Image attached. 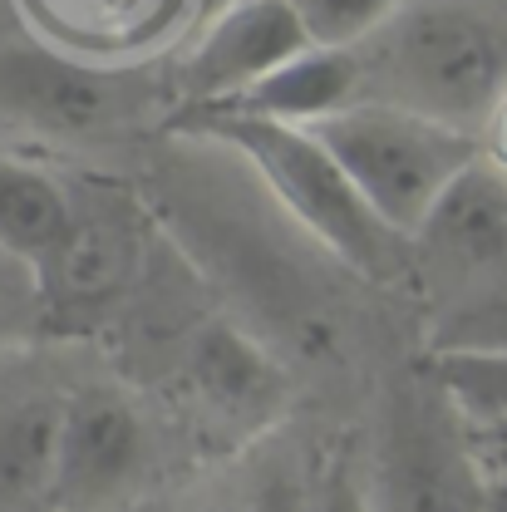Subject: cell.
<instances>
[{
    "label": "cell",
    "instance_id": "6da1fadb",
    "mask_svg": "<svg viewBox=\"0 0 507 512\" xmlns=\"http://www.w3.org/2000/svg\"><path fill=\"white\" fill-rule=\"evenodd\" d=\"M188 128L222 143V148H232L261 178V188L296 217V227L306 237H316L320 247L335 261H345L350 271L384 281L389 271L404 266L409 237H399L360 197L350 173L316 138V128L242 114V109H227V104L188 109Z\"/></svg>",
    "mask_w": 507,
    "mask_h": 512
},
{
    "label": "cell",
    "instance_id": "7a4b0ae2",
    "mask_svg": "<svg viewBox=\"0 0 507 512\" xmlns=\"http://www.w3.org/2000/svg\"><path fill=\"white\" fill-rule=\"evenodd\" d=\"M365 99L478 133L507 94V35L458 0L404 5L360 50Z\"/></svg>",
    "mask_w": 507,
    "mask_h": 512
},
{
    "label": "cell",
    "instance_id": "3957f363",
    "mask_svg": "<svg viewBox=\"0 0 507 512\" xmlns=\"http://www.w3.org/2000/svg\"><path fill=\"white\" fill-rule=\"evenodd\" d=\"M316 138L350 173L360 197L409 242L429 222L439 197L483 158L478 133L448 128L384 99H355L350 109L320 119Z\"/></svg>",
    "mask_w": 507,
    "mask_h": 512
},
{
    "label": "cell",
    "instance_id": "277c9868",
    "mask_svg": "<svg viewBox=\"0 0 507 512\" xmlns=\"http://www.w3.org/2000/svg\"><path fill=\"white\" fill-rule=\"evenodd\" d=\"M468 409L434 375L404 384L365 463L370 512H488L483 453Z\"/></svg>",
    "mask_w": 507,
    "mask_h": 512
},
{
    "label": "cell",
    "instance_id": "5b68a950",
    "mask_svg": "<svg viewBox=\"0 0 507 512\" xmlns=\"http://www.w3.org/2000/svg\"><path fill=\"white\" fill-rule=\"evenodd\" d=\"M178 389L202 444L252 453L276 434L291 404L286 365L232 320L197 325L178 365Z\"/></svg>",
    "mask_w": 507,
    "mask_h": 512
},
{
    "label": "cell",
    "instance_id": "8992f818",
    "mask_svg": "<svg viewBox=\"0 0 507 512\" xmlns=\"http://www.w3.org/2000/svg\"><path fill=\"white\" fill-rule=\"evenodd\" d=\"M153 478V429L114 384H74L64 399L50 512H109L143 503Z\"/></svg>",
    "mask_w": 507,
    "mask_h": 512
},
{
    "label": "cell",
    "instance_id": "52a82bcc",
    "mask_svg": "<svg viewBox=\"0 0 507 512\" xmlns=\"http://www.w3.org/2000/svg\"><path fill=\"white\" fill-rule=\"evenodd\" d=\"M301 50H311V35L286 0H237L202 30L178 69V84L188 109L232 104Z\"/></svg>",
    "mask_w": 507,
    "mask_h": 512
},
{
    "label": "cell",
    "instance_id": "ba28073f",
    "mask_svg": "<svg viewBox=\"0 0 507 512\" xmlns=\"http://www.w3.org/2000/svg\"><path fill=\"white\" fill-rule=\"evenodd\" d=\"M69 389L20 355H0V512H50Z\"/></svg>",
    "mask_w": 507,
    "mask_h": 512
},
{
    "label": "cell",
    "instance_id": "9c48e42d",
    "mask_svg": "<svg viewBox=\"0 0 507 512\" xmlns=\"http://www.w3.org/2000/svg\"><path fill=\"white\" fill-rule=\"evenodd\" d=\"M414 247L439 271L478 281L507 276V173L478 158L453 188L439 197L429 222L414 232Z\"/></svg>",
    "mask_w": 507,
    "mask_h": 512
},
{
    "label": "cell",
    "instance_id": "30bf717a",
    "mask_svg": "<svg viewBox=\"0 0 507 512\" xmlns=\"http://www.w3.org/2000/svg\"><path fill=\"white\" fill-rule=\"evenodd\" d=\"M5 94L35 124L84 133V128H99L104 119H114V109H119V74H109L99 64H79L69 55H55V50H30V55L10 60Z\"/></svg>",
    "mask_w": 507,
    "mask_h": 512
},
{
    "label": "cell",
    "instance_id": "8fae6325",
    "mask_svg": "<svg viewBox=\"0 0 507 512\" xmlns=\"http://www.w3.org/2000/svg\"><path fill=\"white\" fill-rule=\"evenodd\" d=\"M355 99H365V60H360V50H320V45H311L296 60L281 64L276 74H266L242 99H232L227 109L316 128L320 119L350 109Z\"/></svg>",
    "mask_w": 507,
    "mask_h": 512
},
{
    "label": "cell",
    "instance_id": "7c38bea8",
    "mask_svg": "<svg viewBox=\"0 0 507 512\" xmlns=\"http://www.w3.org/2000/svg\"><path fill=\"white\" fill-rule=\"evenodd\" d=\"M74 227V197L45 168L0 153V252L40 276Z\"/></svg>",
    "mask_w": 507,
    "mask_h": 512
},
{
    "label": "cell",
    "instance_id": "4fadbf2b",
    "mask_svg": "<svg viewBox=\"0 0 507 512\" xmlns=\"http://www.w3.org/2000/svg\"><path fill=\"white\" fill-rule=\"evenodd\" d=\"M128 271H133V237L119 222H104L94 212L84 217L74 202V227L55 261L35 276V286L45 301H55L64 311H84V306H104L109 296H119Z\"/></svg>",
    "mask_w": 507,
    "mask_h": 512
},
{
    "label": "cell",
    "instance_id": "5bb4252c",
    "mask_svg": "<svg viewBox=\"0 0 507 512\" xmlns=\"http://www.w3.org/2000/svg\"><path fill=\"white\" fill-rule=\"evenodd\" d=\"M429 375L488 424H507V345H453L429 360Z\"/></svg>",
    "mask_w": 507,
    "mask_h": 512
},
{
    "label": "cell",
    "instance_id": "9a60e30c",
    "mask_svg": "<svg viewBox=\"0 0 507 512\" xmlns=\"http://www.w3.org/2000/svg\"><path fill=\"white\" fill-rule=\"evenodd\" d=\"M320 50H365L384 25L404 10V0H286Z\"/></svg>",
    "mask_w": 507,
    "mask_h": 512
},
{
    "label": "cell",
    "instance_id": "2e32d148",
    "mask_svg": "<svg viewBox=\"0 0 507 512\" xmlns=\"http://www.w3.org/2000/svg\"><path fill=\"white\" fill-rule=\"evenodd\" d=\"M306 512H370L365 473H355L350 463H330L316 478V493H311Z\"/></svg>",
    "mask_w": 507,
    "mask_h": 512
},
{
    "label": "cell",
    "instance_id": "e0dca14e",
    "mask_svg": "<svg viewBox=\"0 0 507 512\" xmlns=\"http://www.w3.org/2000/svg\"><path fill=\"white\" fill-rule=\"evenodd\" d=\"M483 158H488L493 168H503L507 173V94H503V104L493 109L488 128H483Z\"/></svg>",
    "mask_w": 507,
    "mask_h": 512
},
{
    "label": "cell",
    "instance_id": "ac0fdd59",
    "mask_svg": "<svg viewBox=\"0 0 507 512\" xmlns=\"http://www.w3.org/2000/svg\"><path fill=\"white\" fill-rule=\"evenodd\" d=\"M109 512H153V508H143V503H128V508H109Z\"/></svg>",
    "mask_w": 507,
    "mask_h": 512
}]
</instances>
